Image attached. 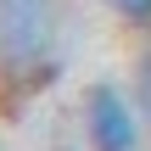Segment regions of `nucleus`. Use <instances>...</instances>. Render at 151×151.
Listing matches in <instances>:
<instances>
[{"label":"nucleus","instance_id":"obj_1","mask_svg":"<svg viewBox=\"0 0 151 151\" xmlns=\"http://www.w3.org/2000/svg\"><path fill=\"white\" fill-rule=\"evenodd\" d=\"M62 6L56 0H0V73L11 84L45 90L56 78Z\"/></svg>","mask_w":151,"mask_h":151},{"label":"nucleus","instance_id":"obj_2","mask_svg":"<svg viewBox=\"0 0 151 151\" xmlns=\"http://www.w3.org/2000/svg\"><path fill=\"white\" fill-rule=\"evenodd\" d=\"M84 140L95 151H140L146 146V101L112 78L84 90Z\"/></svg>","mask_w":151,"mask_h":151},{"label":"nucleus","instance_id":"obj_3","mask_svg":"<svg viewBox=\"0 0 151 151\" xmlns=\"http://www.w3.org/2000/svg\"><path fill=\"white\" fill-rule=\"evenodd\" d=\"M106 6H112L123 22H134V28H146V22H151V0H106Z\"/></svg>","mask_w":151,"mask_h":151}]
</instances>
